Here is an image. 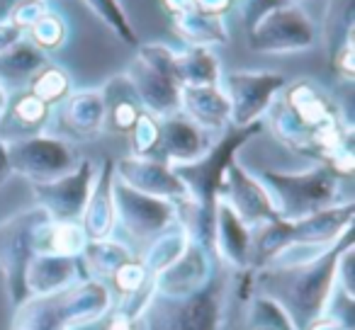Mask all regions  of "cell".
<instances>
[{"instance_id":"24","label":"cell","mask_w":355,"mask_h":330,"mask_svg":"<svg viewBox=\"0 0 355 330\" xmlns=\"http://www.w3.org/2000/svg\"><path fill=\"white\" fill-rule=\"evenodd\" d=\"M105 119V98L98 93H80L69 100L64 112V122L80 136H90L103 127Z\"/></svg>"},{"instance_id":"27","label":"cell","mask_w":355,"mask_h":330,"mask_svg":"<svg viewBox=\"0 0 355 330\" xmlns=\"http://www.w3.org/2000/svg\"><path fill=\"white\" fill-rule=\"evenodd\" d=\"M66 90H69V80H66V75L56 68L42 71V73L35 78V85H32V95L40 98L44 104L61 100L66 95Z\"/></svg>"},{"instance_id":"2","label":"cell","mask_w":355,"mask_h":330,"mask_svg":"<svg viewBox=\"0 0 355 330\" xmlns=\"http://www.w3.org/2000/svg\"><path fill=\"white\" fill-rule=\"evenodd\" d=\"M112 291L100 279H80L54 294L30 296L15 309L10 330H76L112 311Z\"/></svg>"},{"instance_id":"4","label":"cell","mask_w":355,"mask_h":330,"mask_svg":"<svg viewBox=\"0 0 355 330\" xmlns=\"http://www.w3.org/2000/svg\"><path fill=\"white\" fill-rule=\"evenodd\" d=\"M229 267L222 262L205 289L183 299L151 296L139 315L141 330H222L229 299Z\"/></svg>"},{"instance_id":"32","label":"cell","mask_w":355,"mask_h":330,"mask_svg":"<svg viewBox=\"0 0 355 330\" xmlns=\"http://www.w3.org/2000/svg\"><path fill=\"white\" fill-rule=\"evenodd\" d=\"M3 107H6V95H3V90H0V112H3Z\"/></svg>"},{"instance_id":"19","label":"cell","mask_w":355,"mask_h":330,"mask_svg":"<svg viewBox=\"0 0 355 330\" xmlns=\"http://www.w3.org/2000/svg\"><path fill=\"white\" fill-rule=\"evenodd\" d=\"M180 100H183L185 109L193 114L200 127L217 129L232 114L229 100L219 90H214L212 85H205V88H183Z\"/></svg>"},{"instance_id":"12","label":"cell","mask_w":355,"mask_h":330,"mask_svg":"<svg viewBox=\"0 0 355 330\" xmlns=\"http://www.w3.org/2000/svg\"><path fill=\"white\" fill-rule=\"evenodd\" d=\"M251 241L253 233L241 219L236 217L229 202H219L214 207V238L212 253L224 267L234 272L251 270Z\"/></svg>"},{"instance_id":"6","label":"cell","mask_w":355,"mask_h":330,"mask_svg":"<svg viewBox=\"0 0 355 330\" xmlns=\"http://www.w3.org/2000/svg\"><path fill=\"white\" fill-rule=\"evenodd\" d=\"M266 190L282 221H300L331 207L336 194V178L329 170H309L302 175L263 173Z\"/></svg>"},{"instance_id":"1","label":"cell","mask_w":355,"mask_h":330,"mask_svg":"<svg viewBox=\"0 0 355 330\" xmlns=\"http://www.w3.org/2000/svg\"><path fill=\"white\" fill-rule=\"evenodd\" d=\"M353 243V228H348L334 246L311 260L251 270L256 294L280 306L295 330H304L331 309L338 289V265Z\"/></svg>"},{"instance_id":"28","label":"cell","mask_w":355,"mask_h":330,"mask_svg":"<svg viewBox=\"0 0 355 330\" xmlns=\"http://www.w3.org/2000/svg\"><path fill=\"white\" fill-rule=\"evenodd\" d=\"M134 138H137V151L139 153H151L158 146V124L151 117L141 114L134 124Z\"/></svg>"},{"instance_id":"21","label":"cell","mask_w":355,"mask_h":330,"mask_svg":"<svg viewBox=\"0 0 355 330\" xmlns=\"http://www.w3.org/2000/svg\"><path fill=\"white\" fill-rule=\"evenodd\" d=\"M190 243V233L185 231V226L173 223L163 233H158L156 238H151V246L146 248L141 262L146 265V270L151 272V277H156L158 272H163L166 267H171L178 257L183 255L185 248Z\"/></svg>"},{"instance_id":"5","label":"cell","mask_w":355,"mask_h":330,"mask_svg":"<svg viewBox=\"0 0 355 330\" xmlns=\"http://www.w3.org/2000/svg\"><path fill=\"white\" fill-rule=\"evenodd\" d=\"M51 219L42 207L27 209L0 223V275L6 282L12 309L30 299L27 270L37 255V238Z\"/></svg>"},{"instance_id":"7","label":"cell","mask_w":355,"mask_h":330,"mask_svg":"<svg viewBox=\"0 0 355 330\" xmlns=\"http://www.w3.org/2000/svg\"><path fill=\"white\" fill-rule=\"evenodd\" d=\"M114 219L122 223L129 236L139 241H151L168 226H173L175 209L171 202L158 197H148L124 183H112Z\"/></svg>"},{"instance_id":"9","label":"cell","mask_w":355,"mask_h":330,"mask_svg":"<svg viewBox=\"0 0 355 330\" xmlns=\"http://www.w3.org/2000/svg\"><path fill=\"white\" fill-rule=\"evenodd\" d=\"M10 170L37 180V185L51 183L71 173L73 168V153L59 138L37 136L30 141H20L8 148Z\"/></svg>"},{"instance_id":"13","label":"cell","mask_w":355,"mask_h":330,"mask_svg":"<svg viewBox=\"0 0 355 330\" xmlns=\"http://www.w3.org/2000/svg\"><path fill=\"white\" fill-rule=\"evenodd\" d=\"M229 207L236 212V217L251 226H266V223L277 221V212L272 207V199L268 190L258 180H253L241 165L232 163L229 165Z\"/></svg>"},{"instance_id":"22","label":"cell","mask_w":355,"mask_h":330,"mask_svg":"<svg viewBox=\"0 0 355 330\" xmlns=\"http://www.w3.org/2000/svg\"><path fill=\"white\" fill-rule=\"evenodd\" d=\"M85 238L83 228L78 221L73 223H56L49 221L40 231L37 238V253H51V255H64V257H80L85 250Z\"/></svg>"},{"instance_id":"18","label":"cell","mask_w":355,"mask_h":330,"mask_svg":"<svg viewBox=\"0 0 355 330\" xmlns=\"http://www.w3.org/2000/svg\"><path fill=\"white\" fill-rule=\"evenodd\" d=\"M132 85L139 95V102L146 104L151 112L173 114L180 107V90H178V83L171 75L151 68L148 64L137 68Z\"/></svg>"},{"instance_id":"26","label":"cell","mask_w":355,"mask_h":330,"mask_svg":"<svg viewBox=\"0 0 355 330\" xmlns=\"http://www.w3.org/2000/svg\"><path fill=\"white\" fill-rule=\"evenodd\" d=\"M248 330H295L282 309L261 294H253L248 311Z\"/></svg>"},{"instance_id":"16","label":"cell","mask_w":355,"mask_h":330,"mask_svg":"<svg viewBox=\"0 0 355 330\" xmlns=\"http://www.w3.org/2000/svg\"><path fill=\"white\" fill-rule=\"evenodd\" d=\"M114 226H117V219H114L112 202V163L107 161L98 185L90 192L88 204H85L80 228H83L88 241H107V238H112Z\"/></svg>"},{"instance_id":"29","label":"cell","mask_w":355,"mask_h":330,"mask_svg":"<svg viewBox=\"0 0 355 330\" xmlns=\"http://www.w3.org/2000/svg\"><path fill=\"white\" fill-rule=\"evenodd\" d=\"M15 114L25 124H42L46 119V104L35 95H25L15 102Z\"/></svg>"},{"instance_id":"15","label":"cell","mask_w":355,"mask_h":330,"mask_svg":"<svg viewBox=\"0 0 355 330\" xmlns=\"http://www.w3.org/2000/svg\"><path fill=\"white\" fill-rule=\"evenodd\" d=\"M119 175H122L124 185H129L141 194H148V197H185L183 183L175 178L173 168H168L161 161L127 158V161L119 163Z\"/></svg>"},{"instance_id":"10","label":"cell","mask_w":355,"mask_h":330,"mask_svg":"<svg viewBox=\"0 0 355 330\" xmlns=\"http://www.w3.org/2000/svg\"><path fill=\"white\" fill-rule=\"evenodd\" d=\"M90 192H93V163L88 161L64 178L35 185V194L42 202V209L56 223L78 221L85 212Z\"/></svg>"},{"instance_id":"31","label":"cell","mask_w":355,"mask_h":330,"mask_svg":"<svg viewBox=\"0 0 355 330\" xmlns=\"http://www.w3.org/2000/svg\"><path fill=\"white\" fill-rule=\"evenodd\" d=\"M8 173H10V161H8V148L0 143V185H3V180L8 178Z\"/></svg>"},{"instance_id":"17","label":"cell","mask_w":355,"mask_h":330,"mask_svg":"<svg viewBox=\"0 0 355 330\" xmlns=\"http://www.w3.org/2000/svg\"><path fill=\"white\" fill-rule=\"evenodd\" d=\"M158 148L166 158H173L178 165L198 161L205 148L202 131L188 122V119L171 117L158 124Z\"/></svg>"},{"instance_id":"30","label":"cell","mask_w":355,"mask_h":330,"mask_svg":"<svg viewBox=\"0 0 355 330\" xmlns=\"http://www.w3.org/2000/svg\"><path fill=\"white\" fill-rule=\"evenodd\" d=\"M304 330H353V325L345 323L343 318L338 315H331V313H324L321 318H316L314 323H309Z\"/></svg>"},{"instance_id":"20","label":"cell","mask_w":355,"mask_h":330,"mask_svg":"<svg viewBox=\"0 0 355 330\" xmlns=\"http://www.w3.org/2000/svg\"><path fill=\"white\" fill-rule=\"evenodd\" d=\"M129 257L134 255L127 250V246L112 241V238H107V241H88L83 255H80V265H83V272L88 279L107 282L112 277V272L119 265H124Z\"/></svg>"},{"instance_id":"8","label":"cell","mask_w":355,"mask_h":330,"mask_svg":"<svg viewBox=\"0 0 355 330\" xmlns=\"http://www.w3.org/2000/svg\"><path fill=\"white\" fill-rule=\"evenodd\" d=\"M219 260L207 246L190 238L188 248L171 267L153 277V294L168 299H183L195 291L205 289L217 272Z\"/></svg>"},{"instance_id":"25","label":"cell","mask_w":355,"mask_h":330,"mask_svg":"<svg viewBox=\"0 0 355 330\" xmlns=\"http://www.w3.org/2000/svg\"><path fill=\"white\" fill-rule=\"evenodd\" d=\"M105 109L110 112V124H112L117 131H129V129L137 124V119L141 117V107H139V95L134 90V85H124V93L119 95L117 85L107 88V102Z\"/></svg>"},{"instance_id":"3","label":"cell","mask_w":355,"mask_h":330,"mask_svg":"<svg viewBox=\"0 0 355 330\" xmlns=\"http://www.w3.org/2000/svg\"><path fill=\"white\" fill-rule=\"evenodd\" d=\"M353 202L340 207H329L300 221H277L266 223L251 241V270L268 267L272 260L292 248H329L353 228Z\"/></svg>"},{"instance_id":"14","label":"cell","mask_w":355,"mask_h":330,"mask_svg":"<svg viewBox=\"0 0 355 330\" xmlns=\"http://www.w3.org/2000/svg\"><path fill=\"white\" fill-rule=\"evenodd\" d=\"M88 279L80 265V257L51 255V253H37L27 270V291L30 296L54 294L66 286Z\"/></svg>"},{"instance_id":"11","label":"cell","mask_w":355,"mask_h":330,"mask_svg":"<svg viewBox=\"0 0 355 330\" xmlns=\"http://www.w3.org/2000/svg\"><path fill=\"white\" fill-rule=\"evenodd\" d=\"M282 75L275 73H232L227 78L229 109L236 127H251L266 112L268 102L282 88Z\"/></svg>"},{"instance_id":"23","label":"cell","mask_w":355,"mask_h":330,"mask_svg":"<svg viewBox=\"0 0 355 330\" xmlns=\"http://www.w3.org/2000/svg\"><path fill=\"white\" fill-rule=\"evenodd\" d=\"M309 42L311 32L304 22L295 20V17H282V20H277V25H268L263 32H258L253 46L261 51H290L302 49Z\"/></svg>"}]
</instances>
